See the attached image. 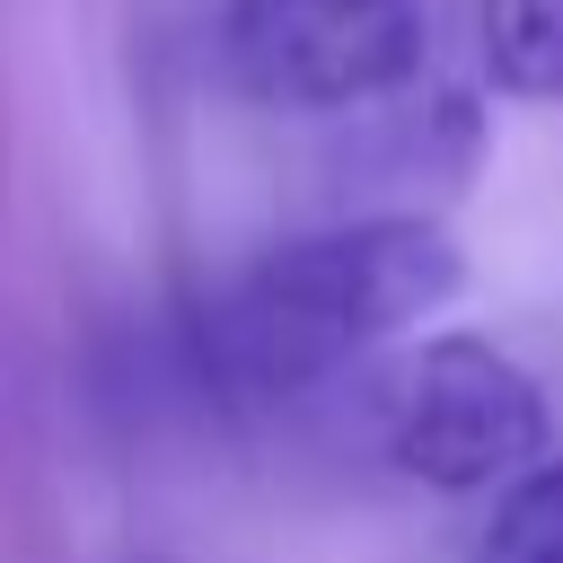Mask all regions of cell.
<instances>
[{"label":"cell","instance_id":"1","mask_svg":"<svg viewBox=\"0 0 563 563\" xmlns=\"http://www.w3.org/2000/svg\"><path fill=\"white\" fill-rule=\"evenodd\" d=\"M466 290V246L431 211H343L273 238L194 308V369L220 396H308L422 334Z\"/></svg>","mask_w":563,"mask_h":563},{"label":"cell","instance_id":"2","mask_svg":"<svg viewBox=\"0 0 563 563\" xmlns=\"http://www.w3.org/2000/svg\"><path fill=\"white\" fill-rule=\"evenodd\" d=\"M369 440L422 493H501L554 457V405L493 334H413L369 387Z\"/></svg>","mask_w":563,"mask_h":563},{"label":"cell","instance_id":"3","mask_svg":"<svg viewBox=\"0 0 563 563\" xmlns=\"http://www.w3.org/2000/svg\"><path fill=\"white\" fill-rule=\"evenodd\" d=\"M211 53L264 114H361L431 70V0H220Z\"/></svg>","mask_w":563,"mask_h":563},{"label":"cell","instance_id":"4","mask_svg":"<svg viewBox=\"0 0 563 563\" xmlns=\"http://www.w3.org/2000/svg\"><path fill=\"white\" fill-rule=\"evenodd\" d=\"M475 70L510 106H563V0H475Z\"/></svg>","mask_w":563,"mask_h":563},{"label":"cell","instance_id":"5","mask_svg":"<svg viewBox=\"0 0 563 563\" xmlns=\"http://www.w3.org/2000/svg\"><path fill=\"white\" fill-rule=\"evenodd\" d=\"M475 563H563V457L510 475L475 528Z\"/></svg>","mask_w":563,"mask_h":563}]
</instances>
